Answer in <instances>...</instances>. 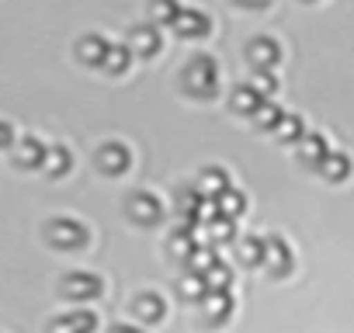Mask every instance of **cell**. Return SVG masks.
<instances>
[{"mask_svg": "<svg viewBox=\"0 0 354 333\" xmlns=\"http://www.w3.org/2000/svg\"><path fill=\"white\" fill-rule=\"evenodd\" d=\"M181 87L195 101H216L219 97V63L209 53H195L181 70Z\"/></svg>", "mask_w": 354, "mask_h": 333, "instance_id": "obj_1", "label": "cell"}, {"mask_svg": "<svg viewBox=\"0 0 354 333\" xmlns=\"http://www.w3.org/2000/svg\"><path fill=\"white\" fill-rule=\"evenodd\" d=\"M42 236H46V243H53L56 250H84V247L91 243V229H87L80 219H73V216H56V219H49L46 229H42Z\"/></svg>", "mask_w": 354, "mask_h": 333, "instance_id": "obj_2", "label": "cell"}, {"mask_svg": "<svg viewBox=\"0 0 354 333\" xmlns=\"http://www.w3.org/2000/svg\"><path fill=\"white\" fill-rule=\"evenodd\" d=\"M59 295L70 302H94L104 295V281L94 271H70L59 281Z\"/></svg>", "mask_w": 354, "mask_h": 333, "instance_id": "obj_3", "label": "cell"}, {"mask_svg": "<svg viewBox=\"0 0 354 333\" xmlns=\"http://www.w3.org/2000/svg\"><path fill=\"white\" fill-rule=\"evenodd\" d=\"M94 163H97V171H101V174H108V178H122L129 166H132V149H129L125 142H118V139H108V142L97 146Z\"/></svg>", "mask_w": 354, "mask_h": 333, "instance_id": "obj_4", "label": "cell"}, {"mask_svg": "<svg viewBox=\"0 0 354 333\" xmlns=\"http://www.w3.org/2000/svg\"><path fill=\"white\" fill-rule=\"evenodd\" d=\"M170 32L177 39H185V42H202V39L212 35V18L202 8H181V15H177Z\"/></svg>", "mask_w": 354, "mask_h": 333, "instance_id": "obj_5", "label": "cell"}, {"mask_svg": "<svg viewBox=\"0 0 354 333\" xmlns=\"http://www.w3.org/2000/svg\"><path fill=\"white\" fill-rule=\"evenodd\" d=\"M281 59H285V49L274 35H257L247 42V63L254 70H278Z\"/></svg>", "mask_w": 354, "mask_h": 333, "instance_id": "obj_6", "label": "cell"}, {"mask_svg": "<svg viewBox=\"0 0 354 333\" xmlns=\"http://www.w3.org/2000/svg\"><path fill=\"white\" fill-rule=\"evenodd\" d=\"M125 216L136 222V226H156L163 219V202L153 195V191H132L125 198Z\"/></svg>", "mask_w": 354, "mask_h": 333, "instance_id": "obj_7", "label": "cell"}, {"mask_svg": "<svg viewBox=\"0 0 354 333\" xmlns=\"http://www.w3.org/2000/svg\"><path fill=\"white\" fill-rule=\"evenodd\" d=\"M264 267L271 271V278H288L295 271V254H292L285 236H268L264 240Z\"/></svg>", "mask_w": 354, "mask_h": 333, "instance_id": "obj_8", "label": "cell"}, {"mask_svg": "<svg viewBox=\"0 0 354 333\" xmlns=\"http://www.w3.org/2000/svg\"><path fill=\"white\" fill-rule=\"evenodd\" d=\"M125 42H129V49L136 53V59H153V56H160V49H163V32H160L153 21L132 25Z\"/></svg>", "mask_w": 354, "mask_h": 333, "instance_id": "obj_9", "label": "cell"}, {"mask_svg": "<svg viewBox=\"0 0 354 333\" xmlns=\"http://www.w3.org/2000/svg\"><path fill=\"white\" fill-rule=\"evenodd\" d=\"M174 209H177V222H192L202 226V209H205V195L198 191V184H181L174 191Z\"/></svg>", "mask_w": 354, "mask_h": 333, "instance_id": "obj_10", "label": "cell"}, {"mask_svg": "<svg viewBox=\"0 0 354 333\" xmlns=\"http://www.w3.org/2000/svg\"><path fill=\"white\" fill-rule=\"evenodd\" d=\"M108 49H111V42H108L101 32H87V35H80V39H77L73 56H77V63H80V66H87V70H101V63H104Z\"/></svg>", "mask_w": 354, "mask_h": 333, "instance_id": "obj_11", "label": "cell"}, {"mask_svg": "<svg viewBox=\"0 0 354 333\" xmlns=\"http://www.w3.org/2000/svg\"><path fill=\"white\" fill-rule=\"evenodd\" d=\"M198 309H202V319H205V326H226L230 319H233V295L230 292H209L202 302H198Z\"/></svg>", "mask_w": 354, "mask_h": 333, "instance_id": "obj_12", "label": "cell"}, {"mask_svg": "<svg viewBox=\"0 0 354 333\" xmlns=\"http://www.w3.org/2000/svg\"><path fill=\"white\" fill-rule=\"evenodd\" d=\"M46 156H49V146L35 135H25L15 142V163L21 171H39V166H46Z\"/></svg>", "mask_w": 354, "mask_h": 333, "instance_id": "obj_13", "label": "cell"}, {"mask_svg": "<svg viewBox=\"0 0 354 333\" xmlns=\"http://www.w3.org/2000/svg\"><path fill=\"white\" fill-rule=\"evenodd\" d=\"M97 330V312L94 309H70L66 316L49 323V333H94Z\"/></svg>", "mask_w": 354, "mask_h": 333, "instance_id": "obj_14", "label": "cell"}, {"mask_svg": "<svg viewBox=\"0 0 354 333\" xmlns=\"http://www.w3.org/2000/svg\"><path fill=\"white\" fill-rule=\"evenodd\" d=\"M295 156H299V163H306V166H313V171H319V163L330 156V142H326L319 132H306L302 142L295 146Z\"/></svg>", "mask_w": 354, "mask_h": 333, "instance_id": "obj_15", "label": "cell"}, {"mask_svg": "<svg viewBox=\"0 0 354 333\" xmlns=\"http://www.w3.org/2000/svg\"><path fill=\"white\" fill-rule=\"evenodd\" d=\"M132 63H136V53L129 49V42H111V49H108V56H104V63H101V73H108V77H125V73L132 70Z\"/></svg>", "mask_w": 354, "mask_h": 333, "instance_id": "obj_16", "label": "cell"}, {"mask_svg": "<svg viewBox=\"0 0 354 333\" xmlns=\"http://www.w3.org/2000/svg\"><path fill=\"white\" fill-rule=\"evenodd\" d=\"M195 229H198V226H192V222H177V229H174V233H170V240H167L170 257H177V260H188V257H192V250L198 247Z\"/></svg>", "mask_w": 354, "mask_h": 333, "instance_id": "obj_17", "label": "cell"}, {"mask_svg": "<svg viewBox=\"0 0 354 333\" xmlns=\"http://www.w3.org/2000/svg\"><path fill=\"white\" fill-rule=\"evenodd\" d=\"M132 312H136L142 323H160V319L167 316V302H163V295H156V292H142V295L132 298Z\"/></svg>", "mask_w": 354, "mask_h": 333, "instance_id": "obj_18", "label": "cell"}, {"mask_svg": "<svg viewBox=\"0 0 354 333\" xmlns=\"http://www.w3.org/2000/svg\"><path fill=\"white\" fill-rule=\"evenodd\" d=\"M230 188H233V181H230V174L223 171V166H205V171L198 174V191L205 198H219Z\"/></svg>", "mask_w": 354, "mask_h": 333, "instance_id": "obj_19", "label": "cell"}, {"mask_svg": "<svg viewBox=\"0 0 354 333\" xmlns=\"http://www.w3.org/2000/svg\"><path fill=\"white\" fill-rule=\"evenodd\" d=\"M264 101H268V97H261L250 84H236L233 94H230V108H233L236 115H247V118H254V111H257Z\"/></svg>", "mask_w": 354, "mask_h": 333, "instance_id": "obj_20", "label": "cell"}, {"mask_svg": "<svg viewBox=\"0 0 354 333\" xmlns=\"http://www.w3.org/2000/svg\"><path fill=\"white\" fill-rule=\"evenodd\" d=\"M181 0H149L146 4V15H149V21L156 25V28H174V21H177V15H181Z\"/></svg>", "mask_w": 354, "mask_h": 333, "instance_id": "obj_21", "label": "cell"}, {"mask_svg": "<svg viewBox=\"0 0 354 333\" xmlns=\"http://www.w3.org/2000/svg\"><path fill=\"white\" fill-rule=\"evenodd\" d=\"M351 156L347 153H333L330 149V156L319 163V174H323V181H330V184H340V181H347L351 178Z\"/></svg>", "mask_w": 354, "mask_h": 333, "instance_id": "obj_22", "label": "cell"}, {"mask_svg": "<svg viewBox=\"0 0 354 333\" xmlns=\"http://www.w3.org/2000/svg\"><path fill=\"white\" fill-rule=\"evenodd\" d=\"M42 171L49 174V178H66L70 171H73V153L63 146V142H53L49 146V156H46V166Z\"/></svg>", "mask_w": 354, "mask_h": 333, "instance_id": "obj_23", "label": "cell"}, {"mask_svg": "<svg viewBox=\"0 0 354 333\" xmlns=\"http://www.w3.org/2000/svg\"><path fill=\"white\" fill-rule=\"evenodd\" d=\"M177 292H181V298L185 302H202L212 288H209V281H205V274H195V271H188L185 278H181V285H177Z\"/></svg>", "mask_w": 354, "mask_h": 333, "instance_id": "obj_24", "label": "cell"}, {"mask_svg": "<svg viewBox=\"0 0 354 333\" xmlns=\"http://www.w3.org/2000/svg\"><path fill=\"white\" fill-rule=\"evenodd\" d=\"M285 115H288V111H285L281 104H274V101L268 97V101H264V104H261V108L254 111V125H257L261 132H274V129L281 125V118H285Z\"/></svg>", "mask_w": 354, "mask_h": 333, "instance_id": "obj_25", "label": "cell"}, {"mask_svg": "<svg viewBox=\"0 0 354 333\" xmlns=\"http://www.w3.org/2000/svg\"><path fill=\"white\" fill-rule=\"evenodd\" d=\"M236 257H240V264H247V267H261V264H264V240H261V236L240 240V243H236Z\"/></svg>", "mask_w": 354, "mask_h": 333, "instance_id": "obj_26", "label": "cell"}, {"mask_svg": "<svg viewBox=\"0 0 354 333\" xmlns=\"http://www.w3.org/2000/svg\"><path fill=\"white\" fill-rule=\"evenodd\" d=\"M274 135H278L285 146H299V142H302V135H306V122H302L299 115H285V118H281V125L274 129Z\"/></svg>", "mask_w": 354, "mask_h": 333, "instance_id": "obj_27", "label": "cell"}, {"mask_svg": "<svg viewBox=\"0 0 354 333\" xmlns=\"http://www.w3.org/2000/svg\"><path fill=\"white\" fill-rule=\"evenodd\" d=\"M205 236H209V243H230L236 236L233 219L230 216H216L212 222H205Z\"/></svg>", "mask_w": 354, "mask_h": 333, "instance_id": "obj_28", "label": "cell"}, {"mask_svg": "<svg viewBox=\"0 0 354 333\" xmlns=\"http://www.w3.org/2000/svg\"><path fill=\"white\" fill-rule=\"evenodd\" d=\"M212 264H219L216 247H195V250H192V257L185 260V267H188V271H195V274H205Z\"/></svg>", "mask_w": 354, "mask_h": 333, "instance_id": "obj_29", "label": "cell"}, {"mask_svg": "<svg viewBox=\"0 0 354 333\" xmlns=\"http://www.w3.org/2000/svg\"><path fill=\"white\" fill-rule=\"evenodd\" d=\"M250 87H254L261 97H274V94H278V73H274V70H254Z\"/></svg>", "mask_w": 354, "mask_h": 333, "instance_id": "obj_30", "label": "cell"}, {"mask_svg": "<svg viewBox=\"0 0 354 333\" xmlns=\"http://www.w3.org/2000/svg\"><path fill=\"white\" fill-rule=\"evenodd\" d=\"M216 202H219V212H223V216H230V219H236L240 212H247V198H243V195H240L236 188L223 191V195H219Z\"/></svg>", "mask_w": 354, "mask_h": 333, "instance_id": "obj_31", "label": "cell"}, {"mask_svg": "<svg viewBox=\"0 0 354 333\" xmlns=\"http://www.w3.org/2000/svg\"><path fill=\"white\" fill-rule=\"evenodd\" d=\"M205 281H209V288L212 292H230V285H233V271H230V264H212L209 271H205Z\"/></svg>", "mask_w": 354, "mask_h": 333, "instance_id": "obj_32", "label": "cell"}, {"mask_svg": "<svg viewBox=\"0 0 354 333\" xmlns=\"http://www.w3.org/2000/svg\"><path fill=\"white\" fill-rule=\"evenodd\" d=\"M11 142H15V129H11V122L0 118V149H8Z\"/></svg>", "mask_w": 354, "mask_h": 333, "instance_id": "obj_33", "label": "cell"}, {"mask_svg": "<svg viewBox=\"0 0 354 333\" xmlns=\"http://www.w3.org/2000/svg\"><path fill=\"white\" fill-rule=\"evenodd\" d=\"M233 4L243 11H261V8H268V0H233Z\"/></svg>", "mask_w": 354, "mask_h": 333, "instance_id": "obj_34", "label": "cell"}, {"mask_svg": "<svg viewBox=\"0 0 354 333\" xmlns=\"http://www.w3.org/2000/svg\"><path fill=\"white\" fill-rule=\"evenodd\" d=\"M108 333H142V330H136L132 323H115V326H108Z\"/></svg>", "mask_w": 354, "mask_h": 333, "instance_id": "obj_35", "label": "cell"}, {"mask_svg": "<svg viewBox=\"0 0 354 333\" xmlns=\"http://www.w3.org/2000/svg\"><path fill=\"white\" fill-rule=\"evenodd\" d=\"M302 4H316V0H302Z\"/></svg>", "mask_w": 354, "mask_h": 333, "instance_id": "obj_36", "label": "cell"}]
</instances>
